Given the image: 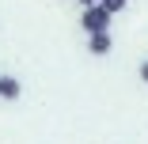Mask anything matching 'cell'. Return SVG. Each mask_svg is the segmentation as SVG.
<instances>
[{"instance_id": "1", "label": "cell", "mask_w": 148, "mask_h": 144, "mask_svg": "<svg viewBox=\"0 0 148 144\" xmlns=\"http://www.w3.org/2000/svg\"><path fill=\"white\" fill-rule=\"evenodd\" d=\"M80 27H84V34L110 31V12H106L103 4H91V8H84V15H80Z\"/></svg>"}, {"instance_id": "2", "label": "cell", "mask_w": 148, "mask_h": 144, "mask_svg": "<svg viewBox=\"0 0 148 144\" xmlns=\"http://www.w3.org/2000/svg\"><path fill=\"white\" fill-rule=\"evenodd\" d=\"M110 46H114L110 31H95V34H87V53H91V57H106Z\"/></svg>"}, {"instance_id": "3", "label": "cell", "mask_w": 148, "mask_h": 144, "mask_svg": "<svg viewBox=\"0 0 148 144\" xmlns=\"http://www.w3.org/2000/svg\"><path fill=\"white\" fill-rule=\"evenodd\" d=\"M19 91H23V83L15 76H0V99H4V102H15Z\"/></svg>"}, {"instance_id": "4", "label": "cell", "mask_w": 148, "mask_h": 144, "mask_svg": "<svg viewBox=\"0 0 148 144\" xmlns=\"http://www.w3.org/2000/svg\"><path fill=\"white\" fill-rule=\"evenodd\" d=\"M99 4H103V8H106L110 15H118V12H122V8L129 4V0H99Z\"/></svg>"}, {"instance_id": "5", "label": "cell", "mask_w": 148, "mask_h": 144, "mask_svg": "<svg viewBox=\"0 0 148 144\" xmlns=\"http://www.w3.org/2000/svg\"><path fill=\"white\" fill-rule=\"evenodd\" d=\"M137 76H140V80H144V83H148V61H144V65H140V68H137Z\"/></svg>"}, {"instance_id": "6", "label": "cell", "mask_w": 148, "mask_h": 144, "mask_svg": "<svg viewBox=\"0 0 148 144\" xmlns=\"http://www.w3.org/2000/svg\"><path fill=\"white\" fill-rule=\"evenodd\" d=\"M76 4H80V8H91V4H99V0H76Z\"/></svg>"}]
</instances>
